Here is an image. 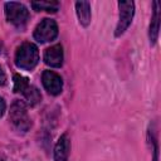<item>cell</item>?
<instances>
[{
  "instance_id": "obj_1",
  "label": "cell",
  "mask_w": 161,
  "mask_h": 161,
  "mask_svg": "<svg viewBox=\"0 0 161 161\" xmlns=\"http://www.w3.org/2000/svg\"><path fill=\"white\" fill-rule=\"evenodd\" d=\"M39 60V52L36 45L33 43H23L15 54V64L18 68L25 69V70H31L35 68Z\"/></svg>"
},
{
  "instance_id": "obj_2",
  "label": "cell",
  "mask_w": 161,
  "mask_h": 161,
  "mask_svg": "<svg viewBox=\"0 0 161 161\" xmlns=\"http://www.w3.org/2000/svg\"><path fill=\"white\" fill-rule=\"evenodd\" d=\"M9 118H10V122L13 123V126L19 131L26 132L31 126V121L28 116L26 107H25L24 102L19 101V99H15L11 103Z\"/></svg>"
},
{
  "instance_id": "obj_3",
  "label": "cell",
  "mask_w": 161,
  "mask_h": 161,
  "mask_svg": "<svg viewBox=\"0 0 161 161\" xmlns=\"http://www.w3.org/2000/svg\"><path fill=\"white\" fill-rule=\"evenodd\" d=\"M5 16L13 25L23 28L29 20V11L23 4L10 1L5 4Z\"/></svg>"
},
{
  "instance_id": "obj_4",
  "label": "cell",
  "mask_w": 161,
  "mask_h": 161,
  "mask_svg": "<svg viewBox=\"0 0 161 161\" xmlns=\"http://www.w3.org/2000/svg\"><path fill=\"white\" fill-rule=\"evenodd\" d=\"M118 9H119V16H118V23L114 31L116 36L122 35L130 26L135 14V4L133 1H119Z\"/></svg>"
},
{
  "instance_id": "obj_5",
  "label": "cell",
  "mask_w": 161,
  "mask_h": 161,
  "mask_svg": "<svg viewBox=\"0 0 161 161\" xmlns=\"http://www.w3.org/2000/svg\"><path fill=\"white\" fill-rule=\"evenodd\" d=\"M58 35V25L52 19H43L34 30V39L39 43L52 42Z\"/></svg>"
},
{
  "instance_id": "obj_6",
  "label": "cell",
  "mask_w": 161,
  "mask_h": 161,
  "mask_svg": "<svg viewBox=\"0 0 161 161\" xmlns=\"http://www.w3.org/2000/svg\"><path fill=\"white\" fill-rule=\"evenodd\" d=\"M42 82L44 88L48 91V93L57 96L63 89V80L59 74H57L53 70H44L42 74Z\"/></svg>"
},
{
  "instance_id": "obj_7",
  "label": "cell",
  "mask_w": 161,
  "mask_h": 161,
  "mask_svg": "<svg viewBox=\"0 0 161 161\" xmlns=\"http://www.w3.org/2000/svg\"><path fill=\"white\" fill-rule=\"evenodd\" d=\"M44 62L47 65L59 68L63 64V48L60 44L53 45L44 52Z\"/></svg>"
},
{
  "instance_id": "obj_8",
  "label": "cell",
  "mask_w": 161,
  "mask_h": 161,
  "mask_svg": "<svg viewBox=\"0 0 161 161\" xmlns=\"http://www.w3.org/2000/svg\"><path fill=\"white\" fill-rule=\"evenodd\" d=\"M70 150V140L67 133H63L54 147V161H67Z\"/></svg>"
},
{
  "instance_id": "obj_9",
  "label": "cell",
  "mask_w": 161,
  "mask_h": 161,
  "mask_svg": "<svg viewBox=\"0 0 161 161\" xmlns=\"http://www.w3.org/2000/svg\"><path fill=\"white\" fill-rule=\"evenodd\" d=\"M158 30H160V4L158 1H153V13H152L150 30H148V38H150L151 45H153L157 42Z\"/></svg>"
},
{
  "instance_id": "obj_10",
  "label": "cell",
  "mask_w": 161,
  "mask_h": 161,
  "mask_svg": "<svg viewBox=\"0 0 161 161\" xmlns=\"http://www.w3.org/2000/svg\"><path fill=\"white\" fill-rule=\"evenodd\" d=\"M75 11L79 23L83 26H88L91 23V4L87 1H77L75 3Z\"/></svg>"
},
{
  "instance_id": "obj_11",
  "label": "cell",
  "mask_w": 161,
  "mask_h": 161,
  "mask_svg": "<svg viewBox=\"0 0 161 161\" xmlns=\"http://www.w3.org/2000/svg\"><path fill=\"white\" fill-rule=\"evenodd\" d=\"M23 96H24V98H25V101H26V103H28L29 106H35V104H38V103L40 102V99H42L40 92H39L38 88L34 87V86H29V87L23 92Z\"/></svg>"
},
{
  "instance_id": "obj_12",
  "label": "cell",
  "mask_w": 161,
  "mask_h": 161,
  "mask_svg": "<svg viewBox=\"0 0 161 161\" xmlns=\"http://www.w3.org/2000/svg\"><path fill=\"white\" fill-rule=\"evenodd\" d=\"M31 6L36 11L45 10L48 13H55L59 9V3H57V1H33Z\"/></svg>"
},
{
  "instance_id": "obj_13",
  "label": "cell",
  "mask_w": 161,
  "mask_h": 161,
  "mask_svg": "<svg viewBox=\"0 0 161 161\" xmlns=\"http://www.w3.org/2000/svg\"><path fill=\"white\" fill-rule=\"evenodd\" d=\"M29 82L26 77H23L20 74H14V92L16 93H21L29 87Z\"/></svg>"
},
{
  "instance_id": "obj_14",
  "label": "cell",
  "mask_w": 161,
  "mask_h": 161,
  "mask_svg": "<svg viewBox=\"0 0 161 161\" xmlns=\"http://www.w3.org/2000/svg\"><path fill=\"white\" fill-rule=\"evenodd\" d=\"M5 108H6V104H5V101L0 97V117L4 114V112H5Z\"/></svg>"
},
{
  "instance_id": "obj_15",
  "label": "cell",
  "mask_w": 161,
  "mask_h": 161,
  "mask_svg": "<svg viewBox=\"0 0 161 161\" xmlns=\"http://www.w3.org/2000/svg\"><path fill=\"white\" fill-rule=\"evenodd\" d=\"M5 80H6V77H5V73H4V70H3V68H1V65H0V86L4 84Z\"/></svg>"
},
{
  "instance_id": "obj_16",
  "label": "cell",
  "mask_w": 161,
  "mask_h": 161,
  "mask_svg": "<svg viewBox=\"0 0 161 161\" xmlns=\"http://www.w3.org/2000/svg\"><path fill=\"white\" fill-rule=\"evenodd\" d=\"M158 160V148H157V145H155V150H153V158L152 161H157Z\"/></svg>"
},
{
  "instance_id": "obj_17",
  "label": "cell",
  "mask_w": 161,
  "mask_h": 161,
  "mask_svg": "<svg viewBox=\"0 0 161 161\" xmlns=\"http://www.w3.org/2000/svg\"><path fill=\"white\" fill-rule=\"evenodd\" d=\"M3 50H4V47H3V43H1V40H0V54L3 53Z\"/></svg>"
},
{
  "instance_id": "obj_18",
  "label": "cell",
  "mask_w": 161,
  "mask_h": 161,
  "mask_svg": "<svg viewBox=\"0 0 161 161\" xmlns=\"http://www.w3.org/2000/svg\"><path fill=\"white\" fill-rule=\"evenodd\" d=\"M0 161H4V160H3V158H0Z\"/></svg>"
}]
</instances>
